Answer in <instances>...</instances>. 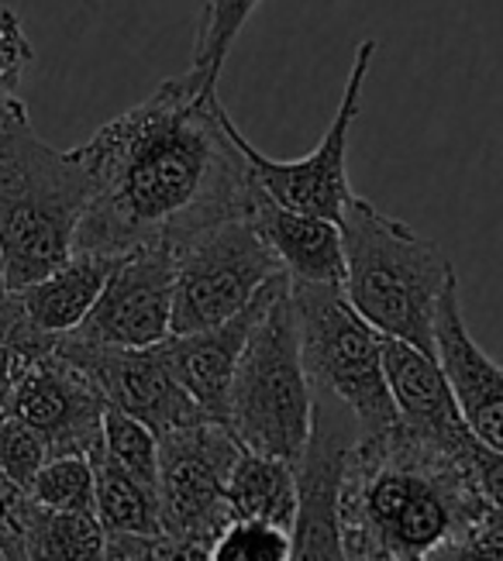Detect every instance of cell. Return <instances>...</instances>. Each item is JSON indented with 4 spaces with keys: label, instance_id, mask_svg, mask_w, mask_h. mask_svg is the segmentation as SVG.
Segmentation results:
<instances>
[{
    "label": "cell",
    "instance_id": "1",
    "mask_svg": "<svg viewBox=\"0 0 503 561\" xmlns=\"http://www.w3.org/2000/svg\"><path fill=\"white\" fill-rule=\"evenodd\" d=\"M235 128L218 90H201L186 72L101 125L73 149L90 180L77 252H176L214 225L252 217L262 186Z\"/></svg>",
    "mask_w": 503,
    "mask_h": 561
},
{
    "label": "cell",
    "instance_id": "2",
    "mask_svg": "<svg viewBox=\"0 0 503 561\" xmlns=\"http://www.w3.org/2000/svg\"><path fill=\"white\" fill-rule=\"evenodd\" d=\"M490 506L466 455L424 442L400 421L358 437L339 493L348 561H427Z\"/></svg>",
    "mask_w": 503,
    "mask_h": 561
},
{
    "label": "cell",
    "instance_id": "3",
    "mask_svg": "<svg viewBox=\"0 0 503 561\" xmlns=\"http://www.w3.org/2000/svg\"><path fill=\"white\" fill-rule=\"evenodd\" d=\"M90 207L80 159L38 138L25 101H11L0 128V283L25 289L77 252Z\"/></svg>",
    "mask_w": 503,
    "mask_h": 561
},
{
    "label": "cell",
    "instance_id": "4",
    "mask_svg": "<svg viewBox=\"0 0 503 561\" xmlns=\"http://www.w3.org/2000/svg\"><path fill=\"white\" fill-rule=\"evenodd\" d=\"M339 228L345 252L342 293L355 313L382 337H397L424 355H435L438 304L459 279L448 255L431 238L358 193L348 201Z\"/></svg>",
    "mask_w": 503,
    "mask_h": 561
},
{
    "label": "cell",
    "instance_id": "5",
    "mask_svg": "<svg viewBox=\"0 0 503 561\" xmlns=\"http://www.w3.org/2000/svg\"><path fill=\"white\" fill-rule=\"evenodd\" d=\"M310 424L315 389L300 355L290 279L279 273L235 365L225 427L245 451L290 461L297 469L310 442Z\"/></svg>",
    "mask_w": 503,
    "mask_h": 561
},
{
    "label": "cell",
    "instance_id": "6",
    "mask_svg": "<svg viewBox=\"0 0 503 561\" xmlns=\"http://www.w3.org/2000/svg\"><path fill=\"white\" fill-rule=\"evenodd\" d=\"M290 300L310 389L339 400L363 437L390 431L397 407L382 373V334L355 313L342 286L290 283Z\"/></svg>",
    "mask_w": 503,
    "mask_h": 561
},
{
    "label": "cell",
    "instance_id": "7",
    "mask_svg": "<svg viewBox=\"0 0 503 561\" xmlns=\"http://www.w3.org/2000/svg\"><path fill=\"white\" fill-rule=\"evenodd\" d=\"M173 334L231 321L283 273L249 217L201 231L173 252Z\"/></svg>",
    "mask_w": 503,
    "mask_h": 561
},
{
    "label": "cell",
    "instance_id": "8",
    "mask_svg": "<svg viewBox=\"0 0 503 561\" xmlns=\"http://www.w3.org/2000/svg\"><path fill=\"white\" fill-rule=\"evenodd\" d=\"M376 48H379L376 38H363L355 45L339 111H334L331 125L324 128L318 149H310L307 156L273 159L266 152H259L255 145L235 128V145L242 149L255 183L279 207H290L310 217H324V221H334V225L342 221L348 201L355 197L352 180H348V141H352V128L358 114H363V90L369 80Z\"/></svg>",
    "mask_w": 503,
    "mask_h": 561
},
{
    "label": "cell",
    "instance_id": "9",
    "mask_svg": "<svg viewBox=\"0 0 503 561\" xmlns=\"http://www.w3.org/2000/svg\"><path fill=\"white\" fill-rule=\"evenodd\" d=\"M242 445L218 421H201L159 437V520L162 534L210 548L228 514V476Z\"/></svg>",
    "mask_w": 503,
    "mask_h": 561
},
{
    "label": "cell",
    "instance_id": "10",
    "mask_svg": "<svg viewBox=\"0 0 503 561\" xmlns=\"http://www.w3.org/2000/svg\"><path fill=\"white\" fill-rule=\"evenodd\" d=\"M56 352L66 362H73L101 389V397L111 410H122L128 417L141 421L156 437L210 421L186 397V389L173 379L170 365L159 355V345L111 348V345H93V341H83L77 334H59Z\"/></svg>",
    "mask_w": 503,
    "mask_h": 561
},
{
    "label": "cell",
    "instance_id": "11",
    "mask_svg": "<svg viewBox=\"0 0 503 561\" xmlns=\"http://www.w3.org/2000/svg\"><path fill=\"white\" fill-rule=\"evenodd\" d=\"M358 424L352 413L331 397L315 393V424L310 442L297 461V520L290 561H348L342 538V472L348 451L358 442Z\"/></svg>",
    "mask_w": 503,
    "mask_h": 561
},
{
    "label": "cell",
    "instance_id": "12",
    "mask_svg": "<svg viewBox=\"0 0 503 561\" xmlns=\"http://www.w3.org/2000/svg\"><path fill=\"white\" fill-rule=\"evenodd\" d=\"M173 283L170 249H135L117 259L87 321L69 334L111 348L162 345L173 334Z\"/></svg>",
    "mask_w": 503,
    "mask_h": 561
},
{
    "label": "cell",
    "instance_id": "13",
    "mask_svg": "<svg viewBox=\"0 0 503 561\" xmlns=\"http://www.w3.org/2000/svg\"><path fill=\"white\" fill-rule=\"evenodd\" d=\"M104 410L101 389L53 348L18 376L4 413L25 421L49 448V458H59L90 455L101 445Z\"/></svg>",
    "mask_w": 503,
    "mask_h": 561
},
{
    "label": "cell",
    "instance_id": "14",
    "mask_svg": "<svg viewBox=\"0 0 503 561\" xmlns=\"http://www.w3.org/2000/svg\"><path fill=\"white\" fill-rule=\"evenodd\" d=\"M435 355L472 437L503 455V365L493 362L469 334L459 300V279L445 289L438 304Z\"/></svg>",
    "mask_w": 503,
    "mask_h": 561
},
{
    "label": "cell",
    "instance_id": "15",
    "mask_svg": "<svg viewBox=\"0 0 503 561\" xmlns=\"http://www.w3.org/2000/svg\"><path fill=\"white\" fill-rule=\"evenodd\" d=\"M382 373H387L397 421L424 442L466 455L472 431L466 427L448 376L435 355H424L397 337H382Z\"/></svg>",
    "mask_w": 503,
    "mask_h": 561
},
{
    "label": "cell",
    "instance_id": "16",
    "mask_svg": "<svg viewBox=\"0 0 503 561\" xmlns=\"http://www.w3.org/2000/svg\"><path fill=\"white\" fill-rule=\"evenodd\" d=\"M270 286L273 283H266V289H262L242 313H235L231 321L218 328L190 331V334H170L159 345V355L170 365L173 379L186 389V397L218 424H225L235 365L245 352V341L259 321L262 307H266Z\"/></svg>",
    "mask_w": 503,
    "mask_h": 561
},
{
    "label": "cell",
    "instance_id": "17",
    "mask_svg": "<svg viewBox=\"0 0 503 561\" xmlns=\"http://www.w3.org/2000/svg\"><path fill=\"white\" fill-rule=\"evenodd\" d=\"M249 221L266 238L279 270L290 283H321L342 286L345 279V252L342 228L324 217H310L290 207H279L259 190Z\"/></svg>",
    "mask_w": 503,
    "mask_h": 561
},
{
    "label": "cell",
    "instance_id": "18",
    "mask_svg": "<svg viewBox=\"0 0 503 561\" xmlns=\"http://www.w3.org/2000/svg\"><path fill=\"white\" fill-rule=\"evenodd\" d=\"M122 255H98V252H73L59 270L45 279L18 289L32 324L45 334H69L77 331L87 313L98 304L101 289Z\"/></svg>",
    "mask_w": 503,
    "mask_h": 561
},
{
    "label": "cell",
    "instance_id": "19",
    "mask_svg": "<svg viewBox=\"0 0 503 561\" xmlns=\"http://www.w3.org/2000/svg\"><path fill=\"white\" fill-rule=\"evenodd\" d=\"M231 520H262L294 530L297 520V469L270 455L238 451L228 476Z\"/></svg>",
    "mask_w": 503,
    "mask_h": 561
},
{
    "label": "cell",
    "instance_id": "20",
    "mask_svg": "<svg viewBox=\"0 0 503 561\" xmlns=\"http://www.w3.org/2000/svg\"><path fill=\"white\" fill-rule=\"evenodd\" d=\"M87 458L93 469V517H98L107 538H149V534H162L159 496L146 490L138 479H132L122 466H114L101 445Z\"/></svg>",
    "mask_w": 503,
    "mask_h": 561
},
{
    "label": "cell",
    "instance_id": "21",
    "mask_svg": "<svg viewBox=\"0 0 503 561\" xmlns=\"http://www.w3.org/2000/svg\"><path fill=\"white\" fill-rule=\"evenodd\" d=\"M259 4L262 0H197L194 56H190L186 77L201 90H218L228 53L235 48L249 18L259 11Z\"/></svg>",
    "mask_w": 503,
    "mask_h": 561
},
{
    "label": "cell",
    "instance_id": "22",
    "mask_svg": "<svg viewBox=\"0 0 503 561\" xmlns=\"http://www.w3.org/2000/svg\"><path fill=\"white\" fill-rule=\"evenodd\" d=\"M25 561H107V534L98 517L38 506Z\"/></svg>",
    "mask_w": 503,
    "mask_h": 561
},
{
    "label": "cell",
    "instance_id": "23",
    "mask_svg": "<svg viewBox=\"0 0 503 561\" xmlns=\"http://www.w3.org/2000/svg\"><path fill=\"white\" fill-rule=\"evenodd\" d=\"M101 448L114 466H122L132 479H138L146 490L156 493V485H159V437L146 424L128 417V413H122V410L107 407L104 427H101Z\"/></svg>",
    "mask_w": 503,
    "mask_h": 561
},
{
    "label": "cell",
    "instance_id": "24",
    "mask_svg": "<svg viewBox=\"0 0 503 561\" xmlns=\"http://www.w3.org/2000/svg\"><path fill=\"white\" fill-rule=\"evenodd\" d=\"M32 500L53 514L93 517V469L87 455H59L38 469L32 482Z\"/></svg>",
    "mask_w": 503,
    "mask_h": 561
},
{
    "label": "cell",
    "instance_id": "25",
    "mask_svg": "<svg viewBox=\"0 0 503 561\" xmlns=\"http://www.w3.org/2000/svg\"><path fill=\"white\" fill-rule=\"evenodd\" d=\"M294 534L262 520H228L207 548V561H290Z\"/></svg>",
    "mask_w": 503,
    "mask_h": 561
},
{
    "label": "cell",
    "instance_id": "26",
    "mask_svg": "<svg viewBox=\"0 0 503 561\" xmlns=\"http://www.w3.org/2000/svg\"><path fill=\"white\" fill-rule=\"evenodd\" d=\"M45 461H49V448H45L42 437L25 421L4 413L0 417V472L14 479L18 485H25V490H32V482Z\"/></svg>",
    "mask_w": 503,
    "mask_h": 561
},
{
    "label": "cell",
    "instance_id": "27",
    "mask_svg": "<svg viewBox=\"0 0 503 561\" xmlns=\"http://www.w3.org/2000/svg\"><path fill=\"white\" fill-rule=\"evenodd\" d=\"M38 503L25 485L0 472V561H25Z\"/></svg>",
    "mask_w": 503,
    "mask_h": 561
},
{
    "label": "cell",
    "instance_id": "28",
    "mask_svg": "<svg viewBox=\"0 0 503 561\" xmlns=\"http://www.w3.org/2000/svg\"><path fill=\"white\" fill-rule=\"evenodd\" d=\"M427 561H503V514L490 506L483 517L445 541Z\"/></svg>",
    "mask_w": 503,
    "mask_h": 561
},
{
    "label": "cell",
    "instance_id": "29",
    "mask_svg": "<svg viewBox=\"0 0 503 561\" xmlns=\"http://www.w3.org/2000/svg\"><path fill=\"white\" fill-rule=\"evenodd\" d=\"M35 62V48L11 8H0V93H14Z\"/></svg>",
    "mask_w": 503,
    "mask_h": 561
},
{
    "label": "cell",
    "instance_id": "30",
    "mask_svg": "<svg viewBox=\"0 0 503 561\" xmlns=\"http://www.w3.org/2000/svg\"><path fill=\"white\" fill-rule=\"evenodd\" d=\"M466 461H469V469H472V479L479 485V493H483L496 510H503V455H496L483 442L469 437Z\"/></svg>",
    "mask_w": 503,
    "mask_h": 561
},
{
    "label": "cell",
    "instance_id": "31",
    "mask_svg": "<svg viewBox=\"0 0 503 561\" xmlns=\"http://www.w3.org/2000/svg\"><path fill=\"white\" fill-rule=\"evenodd\" d=\"M11 101H14V93H0V128H4V121H8Z\"/></svg>",
    "mask_w": 503,
    "mask_h": 561
},
{
    "label": "cell",
    "instance_id": "32",
    "mask_svg": "<svg viewBox=\"0 0 503 561\" xmlns=\"http://www.w3.org/2000/svg\"><path fill=\"white\" fill-rule=\"evenodd\" d=\"M500 514H503V510H500Z\"/></svg>",
    "mask_w": 503,
    "mask_h": 561
}]
</instances>
